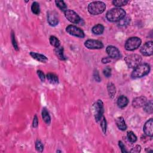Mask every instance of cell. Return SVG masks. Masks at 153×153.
Instances as JSON below:
<instances>
[{
  "mask_svg": "<svg viewBox=\"0 0 153 153\" xmlns=\"http://www.w3.org/2000/svg\"><path fill=\"white\" fill-rule=\"evenodd\" d=\"M54 53L56 56L58 57V59H59L61 61H65L66 59L64 56V47L62 46H59L56 47L54 49Z\"/></svg>",
  "mask_w": 153,
  "mask_h": 153,
  "instance_id": "16",
  "label": "cell"
},
{
  "mask_svg": "<svg viewBox=\"0 0 153 153\" xmlns=\"http://www.w3.org/2000/svg\"><path fill=\"white\" fill-rule=\"evenodd\" d=\"M119 146L122 151V152L123 153H124V152H127L128 151L126 150V147L125 145H124V144L122 142V141H119Z\"/></svg>",
  "mask_w": 153,
  "mask_h": 153,
  "instance_id": "36",
  "label": "cell"
},
{
  "mask_svg": "<svg viewBox=\"0 0 153 153\" xmlns=\"http://www.w3.org/2000/svg\"><path fill=\"white\" fill-rule=\"evenodd\" d=\"M116 124H117L118 128L120 130H121L122 131H124L127 129V125L126 124L124 119L122 117H118L116 119Z\"/></svg>",
  "mask_w": 153,
  "mask_h": 153,
  "instance_id": "19",
  "label": "cell"
},
{
  "mask_svg": "<svg viewBox=\"0 0 153 153\" xmlns=\"http://www.w3.org/2000/svg\"><path fill=\"white\" fill-rule=\"evenodd\" d=\"M152 49H153V44L152 41H148L141 48L140 50L141 53L147 56H151L152 54Z\"/></svg>",
  "mask_w": 153,
  "mask_h": 153,
  "instance_id": "12",
  "label": "cell"
},
{
  "mask_svg": "<svg viewBox=\"0 0 153 153\" xmlns=\"http://www.w3.org/2000/svg\"><path fill=\"white\" fill-rule=\"evenodd\" d=\"M55 3L62 11L65 12L67 10V6L64 1H55Z\"/></svg>",
  "mask_w": 153,
  "mask_h": 153,
  "instance_id": "28",
  "label": "cell"
},
{
  "mask_svg": "<svg viewBox=\"0 0 153 153\" xmlns=\"http://www.w3.org/2000/svg\"><path fill=\"white\" fill-rule=\"evenodd\" d=\"M92 32L96 35L102 34L104 31V26L101 24H98L92 28Z\"/></svg>",
  "mask_w": 153,
  "mask_h": 153,
  "instance_id": "21",
  "label": "cell"
},
{
  "mask_svg": "<svg viewBox=\"0 0 153 153\" xmlns=\"http://www.w3.org/2000/svg\"><path fill=\"white\" fill-rule=\"evenodd\" d=\"M106 51L108 54L109 57L111 59L118 58L120 55V53L119 50L113 46H109L106 49Z\"/></svg>",
  "mask_w": 153,
  "mask_h": 153,
  "instance_id": "11",
  "label": "cell"
},
{
  "mask_svg": "<svg viewBox=\"0 0 153 153\" xmlns=\"http://www.w3.org/2000/svg\"><path fill=\"white\" fill-rule=\"evenodd\" d=\"M66 32L71 35L79 37V38H84V33L80 28L74 26V25H69L66 28Z\"/></svg>",
  "mask_w": 153,
  "mask_h": 153,
  "instance_id": "8",
  "label": "cell"
},
{
  "mask_svg": "<svg viewBox=\"0 0 153 153\" xmlns=\"http://www.w3.org/2000/svg\"><path fill=\"white\" fill-rule=\"evenodd\" d=\"M47 21L51 26H55L59 24V17L57 13L54 11H50L47 13Z\"/></svg>",
  "mask_w": 153,
  "mask_h": 153,
  "instance_id": "10",
  "label": "cell"
},
{
  "mask_svg": "<svg viewBox=\"0 0 153 153\" xmlns=\"http://www.w3.org/2000/svg\"><path fill=\"white\" fill-rule=\"evenodd\" d=\"M93 109L94 112V118L97 122H99L104 112V103L101 100H98L93 105Z\"/></svg>",
  "mask_w": 153,
  "mask_h": 153,
  "instance_id": "6",
  "label": "cell"
},
{
  "mask_svg": "<svg viewBox=\"0 0 153 153\" xmlns=\"http://www.w3.org/2000/svg\"><path fill=\"white\" fill-rule=\"evenodd\" d=\"M125 62L130 68H135L142 62V57L137 54H132L127 56L124 58Z\"/></svg>",
  "mask_w": 153,
  "mask_h": 153,
  "instance_id": "4",
  "label": "cell"
},
{
  "mask_svg": "<svg viewBox=\"0 0 153 153\" xmlns=\"http://www.w3.org/2000/svg\"><path fill=\"white\" fill-rule=\"evenodd\" d=\"M35 148L36 150L38 152H42L43 151L44 149V145H43L42 142L39 141V140H37L35 142Z\"/></svg>",
  "mask_w": 153,
  "mask_h": 153,
  "instance_id": "30",
  "label": "cell"
},
{
  "mask_svg": "<svg viewBox=\"0 0 153 153\" xmlns=\"http://www.w3.org/2000/svg\"><path fill=\"white\" fill-rule=\"evenodd\" d=\"M37 74H38V76H39V78L41 80V81L42 82H44L45 80H46V76H45L44 72L41 70H38V71H37Z\"/></svg>",
  "mask_w": 153,
  "mask_h": 153,
  "instance_id": "34",
  "label": "cell"
},
{
  "mask_svg": "<svg viewBox=\"0 0 153 153\" xmlns=\"http://www.w3.org/2000/svg\"><path fill=\"white\" fill-rule=\"evenodd\" d=\"M31 11L34 14L39 15L40 13V7L39 4L37 2H34L31 6Z\"/></svg>",
  "mask_w": 153,
  "mask_h": 153,
  "instance_id": "23",
  "label": "cell"
},
{
  "mask_svg": "<svg viewBox=\"0 0 153 153\" xmlns=\"http://www.w3.org/2000/svg\"><path fill=\"white\" fill-rule=\"evenodd\" d=\"M47 80L52 84H57L59 83L58 76L53 73H48L46 75Z\"/></svg>",
  "mask_w": 153,
  "mask_h": 153,
  "instance_id": "17",
  "label": "cell"
},
{
  "mask_svg": "<svg viewBox=\"0 0 153 153\" xmlns=\"http://www.w3.org/2000/svg\"><path fill=\"white\" fill-rule=\"evenodd\" d=\"M50 43L52 46L54 47L55 48L59 47L61 44L60 41L59 40L58 38L54 36H51L50 37Z\"/></svg>",
  "mask_w": 153,
  "mask_h": 153,
  "instance_id": "24",
  "label": "cell"
},
{
  "mask_svg": "<svg viewBox=\"0 0 153 153\" xmlns=\"http://www.w3.org/2000/svg\"><path fill=\"white\" fill-rule=\"evenodd\" d=\"M84 46L89 49H101L104 47L103 43L95 40H89L84 43Z\"/></svg>",
  "mask_w": 153,
  "mask_h": 153,
  "instance_id": "9",
  "label": "cell"
},
{
  "mask_svg": "<svg viewBox=\"0 0 153 153\" xmlns=\"http://www.w3.org/2000/svg\"><path fill=\"white\" fill-rule=\"evenodd\" d=\"M11 43H12V44L13 46L14 49L16 51H18L19 50V48L17 43L16 40L15 34H14V32L13 31H11Z\"/></svg>",
  "mask_w": 153,
  "mask_h": 153,
  "instance_id": "29",
  "label": "cell"
},
{
  "mask_svg": "<svg viewBox=\"0 0 153 153\" xmlns=\"http://www.w3.org/2000/svg\"><path fill=\"white\" fill-rule=\"evenodd\" d=\"M147 102V99L146 97H144V96H141V97H137L133 99L132 102V105L133 107L136 108H139L144 107Z\"/></svg>",
  "mask_w": 153,
  "mask_h": 153,
  "instance_id": "13",
  "label": "cell"
},
{
  "mask_svg": "<svg viewBox=\"0 0 153 153\" xmlns=\"http://www.w3.org/2000/svg\"><path fill=\"white\" fill-rule=\"evenodd\" d=\"M142 43L138 37H130L125 43V49L128 51H133L139 47Z\"/></svg>",
  "mask_w": 153,
  "mask_h": 153,
  "instance_id": "5",
  "label": "cell"
},
{
  "mask_svg": "<svg viewBox=\"0 0 153 153\" xmlns=\"http://www.w3.org/2000/svg\"><path fill=\"white\" fill-rule=\"evenodd\" d=\"M127 139L128 140L132 142V143H134L135 142L137 141V136L135 135V133H134L132 131H129L127 132Z\"/></svg>",
  "mask_w": 153,
  "mask_h": 153,
  "instance_id": "26",
  "label": "cell"
},
{
  "mask_svg": "<svg viewBox=\"0 0 153 153\" xmlns=\"http://www.w3.org/2000/svg\"><path fill=\"white\" fill-rule=\"evenodd\" d=\"M152 105H153V104H152V101L151 100L149 101L148 102H147L146 104L143 107H144V110L146 112H147L148 114L152 113V112H153Z\"/></svg>",
  "mask_w": 153,
  "mask_h": 153,
  "instance_id": "25",
  "label": "cell"
},
{
  "mask_svg": "<svg viewBox=\"0 0 153 153\" xmlns=\"http://www.w3.org/2000/svg\"><path fill=\"white\" fill-rule=\"evenodd\" d=\"M111 61V58L109 57H104V58L102 59V62L103 64H108Z\"/></svg>",
  "mask_w": 153,
  "mask_h": 153,
  "instance_id": "39",
  "label": "cell"
},
{
  "mask_svg": "<svg viewBox=\"0 0 153 153\" xmlns=\"http://www.w3.org/2000/svg\"><path fill=\"white\" fill-rule=\"evenodd\" d=\"M106 9V5L102 1H93L88 6L89 12L93 15L102 14Z\"/></svg>",
  "mask_w": 153,
  "mask_h": 153,
  "instance_id": "3",
  "label": "cell"
},
{
  "mask_svg": "<svg viewBox=\"0 0 153 153\" xmlns=\"http://www.w3.org/2000/svg\"><path fill=\"white\" fill-rule=\"evenodd\" d=\"M93 76H94V80L97 81V82H100L101 81V79L100 76H99V72L97 70L94 71V74H93Z\"/></svg>",
  "mask_w": 153,
  "mask_h": 153,
  "instance_id": "35",
  "label": "cell"
},
{
  "mask_svg": "<svg viewBox=\"0 0 153 153\" xmlns=\"http://www.w3.org/2000/svg\"><path fill=\"white\" fill-rule=\"evenodd\" d=\"M104 75L107 78H109L111 75V68L109 66H107L103 71Z\"/></svg>",
  "mask_w": 153,
  "mask_h": 153,
  "instance_id": "33",
  "label": "cell"
},
{
  "mask_svg": "<svg viewBox=\"0 0 153 153\" xmlns=\"http://www.w3.org/2000/svg\"><path fill=\"white\" fill-rule=\"evenodd\" d=\"M30 55L32 57L33 59H35L37 61L42 62V63H46L48 61L47 57L46 56L40 54V53H35V52H31Z\"/></svg>",
  "mask_w": 153,
  "mask_h": 153,
  "instance_id": "15",
  "label": "cell"
},
{
  "mask_svg": "<svg viewBox=\"0 0 153 153\" xmlns=\"http://www.w3.org/2000/svg\"><path fill=\"white\" fill-rule=\"evenodd\" d=\"M38 126V119L36 116V115H35V116L33 119V122H32V126L34 128H36Z\"/></svg>",
  "mask_w": 153,
  "mask_h": 153,
  "instance_id": "37",
  "label": "cell"
},
{
  "mask_svg": "<svg viewBox=\"0 0 153 153\" xmlns=\"http://www.w3.org/2000/svg\"><path fill=\"white\" fill-rule=\"evenodd\" d=\"M107 89H108L109 97L111 98H113L116 93V87H115V86L112 83H108L107 85Z\"/></svg>",
  "mask_w": 153,
  "mask_h": 153,
  "instance_id": "22",
  "label": "cell"
},
{
  "mask_svg": "<svg viewBox=\"0 0 153 153\" xmlns=\"http://www.w3.org/2000/svg\"><path fill=\"white\" fill-rule=\"evenodd\" d=\"M144 132L148 137H152L153 134V120L151 119L148 120L144 124Z\"/></svg>",
  "mask_w": 153,
  "mask_h": 153,
  "instance_id": "14",
  "label": "cell"
},
{
  "mask_svg": "<svg viewBox=\"0 0 153 153\" xmlns=\"http://www.w3.org/2000/svg\"><path fill=\"white\" fill-rule=\"evenodd\" d=\"M128 2L129 1H126V0H114V1H112V4L114 6L119 8L120 7L126 6L128 3Z\"/></svg>",
  "mask_w": 153,
  "mask_h": 153,
  "instance_id": "27",
  "label": "cell"
},
{
  "mask_svg": "<svg viewBox=\"0 0 153 153\" xmlns=\"http://www.w3.org/2000/svg\"><path fill=\"white\" fill-rule=\"evenodd\" d=\"M65 16L68 20L73 24H79L81 21V18L78 15V14L75 13L72 10H66L65 12Z\"/></svg>",
  "mask_w": 153,
  "mask_h": 153,
  "instance_id": "7",
  "label": "cell"
},
{
  "mask_svg": "<svg viewBox=\"0 0 153 153\" xmlns=\"http://www.w3.org/2000/svg\"><path fill=\"white\" fill-rule=\"evenodd\" d=\"M150 66L148 64H142L134 68L131 76L133 79L141 78L148 74L150 71Z\"/></svg>",
  "mask_w": 153,
  "mask_h": 153,
  "instance_id": "2",
  "label": "cell"
},
{
  "mask_svg": "<svg viewBox=\"0 0 153 153\" xmlns=\"http://www.w3.org/2000/svg\"><path fill=\"white\" fill-rule=\"evenodd\" d=\"M100 121H101V129L102 130V132H103L104 133H105L106 130H107V121H106V119L103 116Z\"/></svg>",
  "mask_w": 153,
  "mask_h": 153,
  "instance_id": "32",
  "label": "cell"
},
{
  "mask_svg": "<svg viewBox=\"0 0 153 153\" xmlns=\"http://www.w3.org/2000/svg\"><path fill=\"white\" fill-rule=\"evenodd\" d=\"M129 103V100L125 96H120L117 100V105L119 108H123L126 107Z\"/></svg>",
  "mask_w": 153,
  "mask_h": 153,
  "instance_id": "18",
  "label": "cell"
},
{
  "mask_svg": "<svg viewBox=\"0 0 153 153\" xmlns=\"http://www.w3.org/2000/svg\"><path fill=\"white\" fill-rule=\"evenodd\" d=\"M130 18L127 17H124L122 19V20H120L119 22V25L120 26H126L130 23Z\"/></svg>",
  "mask_w": 153,
  "mask_h": 153,
  "instance_id": "31",
  "label": "cell"
},
{
  "mask_svg": "<svg viewBox=\"0 0 153 153\" xmlns=\"http://www.w3.org/2000/svg\"><path fill=\"white\" fill-rule=\"evenodd\" d=\"M126 16V11L120 8H114L109 10L106 14L108 21L111 22H119Z\"/></svg>",
  "mask_w": 153,
  "mask_h": 153,
  "instance_id": "1",
  "label": "cell"
},
{
  "mask_svg": "<svg viewBox=\"0 0 153 153\" xmlns=\"http://www.w3.org/2000/svg\"><path fill=\"white\" fill-rule=\"evenodd\" d=\"M42 118L44 120V122L48 125H49L51 123V118L49 115V113L46 109V108H43L42 110Z\"/></svg>",
  "mask_w": 153,
  "mask_h": 153,
  "instance_id": "20",
  "label": "cell"
},
{
  "mask_svg": "<svg viewBox=\"0 0 153 153\" xmlns=\"http://www.w3.org/2000/svg\"><path fill=\"white\" fill-rule=\"evenodd\" d=\"M141 150V147L140 145H137L134 148H132V149L130 151L131 152H140Z\"/></svg>",
  "mask_w": 153,
  "mask_h": 153,
  "instance_id": "38",
  "label": "cell"
}]
</instances>
